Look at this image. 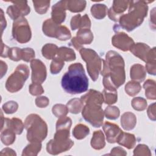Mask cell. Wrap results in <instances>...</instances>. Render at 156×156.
I'll list each match as a JSON object with an SVG mask.
<instances>
[{"label": "cell", "mask_w": 156, "mask_h": 156, "mask_svg": "<svg viewBox=\"0 0 156 156\" xmlns=\"http://www.w3.org/2000/svg\"><path fill=\"white\" fill-rule=\"evenodd\" d=\"M69 129H58L51 140L47 144L46 149L48 153L56 155L69 150L74 144L73 142L69 139Z\"/></svg>", "instance_id": "5b68a950"}, {"label": "cell", "mask_w": 156, "mask_h": 156, "mask_svg": "<svg viewBox=\"0 0 156 156\" xmlns=\"http://www.w3.org/2000/svg\"><path fill=\"white\" fill-rule=\"evenodd\" d=\"M126 93L130 96H135L138 94L141 90V85L140 83L131 81L129 82L125 87Z\"/></svg>", "instance_id": "f546056e"}, {"label": "cell", "mask_w": 156, "mask_h": 156, "mask_svg": "<svg viewBox=\"0 0 156 156\" xmlns=\"http://www.w3.org/2000/svg\"><path fill=\"white\" fill-rule=\"evenodd\" d=\"M129 13L120 17L119 23L127 31H131L141 24L143 18L147 15V8L141 10L145 5L140 4V1H132Z\"/></svg>", "instance_id": "3957f363"}, {"label": "cell", "mask_w": 156, "mask_h": 156, "mask_svg": "<svg viewBox=\"0 0 156 156\" xmlns=\"http://www.w3.org/2000/svg\"><path fill=\"white\" fill-rule=\"evenodd\" d=\"M101 74L104 76L103 83L105 89L116 91V89L125 81L122 57L115 51L108 52Z\"/></svg>", "instance_id": "6da1fadb"}, {"label": "cell", "mask_w": 156, "mask_h": 156, "mask_svg": "<svg viewBox=\"0 0 156 156\" xmlns=\"http://www.w3.org/2000/svg\"><path fill=\"white\" fill-rule=\"evenodd\" d=\"M83 106V103L81 99L74 98L70 100L67 104L68 111L72 113H79Z\"/></svg>", "instance_id": "4316f807"}, {"label": "cell", "mask_w": 156, "mask_h": 156, "mask_svg": "<svg viewBox=\"0 0 156 156\" xmlns=\"http://www.w3.org/2000/svg\"><path fill=\"white\" fill-rule=\"evenodd\" d=\"M130 50L135 55L138 57L143 61L146 62L148 55H146L145 53L148 54L151 49L147 45L144 43H137L133 44Z\"/></svg>", "instance_id": "ac0fdd59"}, {"label": "cell", "mask_w": 156, "mask_h": 156, "mask_svg": "<svg viewBox=\"0 0 156 156\" xmlns=\"http://www.w3.org/2000/svg\"><path fill=\"white\" fill-rule=\"evenodd\" d=\"M135 138L132 134L122 132L117 140V143L128 149H132L135 144Z\"/></svg>", "instance_id": "ffe728a7"}, {"label": "cell", "mask_w": 156, "mask_h": 156, "mask_svg": "<svg viewBox=\"0 0 156 156\" xmlns=\"http://www.w3.org/2000/svg\"><path fill=\"white\" fill-rule=\"evenodd\" d=\"M18 104L14 101L7 102L2 105V109L5 113H13L18 109Z\"/></svg>", "instance_id": "74e56055"}, {"label": "cell", "mask_w": 156, "mask_h": 156, "mask_svg": "<svg viewBox=\"0 0 156 156\" xmlns=\"http://www.w3.org/2000/svg\"><path fill=\"white\" fill-rule=\"evenodd\" d=\"M1 77L2 78V76L5 74L6 71H7V65L5 64V63H4L3 61H1Z\"/></svg>", "instance_id": "f6af8a7d"}, {"label": "cell", "mask_w": 156, "mask_h": 156, "mask_svg": "<svg viewBox=\"0 0 156 156\" xmlns=\"http://www.w3.org/2000/svg\"><path fill=\"white\" fill-rule=\"evenodd\" d=\"M29 74L28 66L26 65H20L17 66L6 81V89L12 93L18 91L23 87L24 83L27 79Z\"/></svg>", "instance_id": "8992f818"}, {"label": "cell", "mask_w": 156, "mask_h": 156, "mask_svg": "<svg viewBox=\"0 0 156 156\" xmlns=\"http://www.w3.org/2000/svg\"><path fill=\"white\" fill-rule=\"evenodd\" d=\"M29 91L32 95L41 94L44 91L41 85L38 83L35 82H33V83L29 86Z\"/></svg>", "instance_id": "ab89813d"}, {"label": "cell", "mask_w": 156, "mask_h": 156, "mask_svg": "<svg viewBox=\"0 0 156 156\" xmlns=\"http://www.w3.org/2000/svg\"><path fill=\"white\" fill-rule=\"evenodd\" d=\"M35 10L40 14L44 13L47 12L49 6V1H33Z\"/></svg>", "instance_id": "e575fe53"}, {"label": "cell", "mask_w": 156, "mask_h": 156, "mask_svg": "<svg viewBox=\"0 0 156 156\" xmlns=\"http://www.w3.org/2000/svg\"><path fill=\"white\" fill-rule=\"evenodd\" d=\"M80 54L82 59L87 62V70L91 79L96 80L101 69L102 60L94 51L90 49L82 48Z\"/></svg>", "instance_id": "52a82bcc"}, {"label": "cell", "mask_w": 156, "mask_h": 156, "mask_svg": "<svg viewBox=\"0 0 156 156\" xmlns=\"http://www.w3.org/2000/svg\"><path fill=\"white\" fill-rule=\"evenodd\" d=\"M58 57L63 60L72 61L75 60L76 55L73 50L66 47H61L57 51Z\"/></svg>", "instance_id": "603a6c76"}, {"label": "cell", "mask_w": 156, "mask_h": 156, "mask_svg": "<svg viewBox=\"0 0 156 156\" xmlns=\"http://www.w3.org/2000/svg\"><path fill=\"white\" fill-rule=\"evenodd\" d=\"M104 96V101L106 104H112L115 103L117 100L116 91H112L104 89L103 94Z\"/></svg>", "instance_id": "4dcf8cb0"}, {"label": "cell", "mask_w": 156, "mask_h": 156, "mask_svg": "<svg viewBox=\"0 0 156 156\" xmlns=\"http://www.w3.org/2000/svg\"><path fill=\"white\" fill-rule=\"evenodd\" d=\"M132 105L135 110H143L146 108L147 103L144 99L140 97L135 98L132 101Z\"/></svg>", "instance_id": "d6a6232c"}, {"label": "cell", "mask_w": 156, "mask_h": 156, "mask_svg": "<svg viewBox=\"0 0 156 156\" xmlns=\"http://www.w3.org/2000/svg\"><path fill=\"white\" fill-rule=\"evenodd\" d=\"M27 138L30 142H41L47 135V125L37 115H30L25 121Z\"/></svg>", "instance_id": "277c9868"}, {"label": "cell", "mask_w": 156, "mask_h": 156, "mask_svg": "<svg viewBox=\"0 0 156 156\" xmlns=\"http://www.w3.org/2000/svg\"><path fill=\"white\" fill-rule=\"evenodd\" d=\"M103 129L106 135L107 141L110 143L116 142L118 137L122 132L118 126L108 122H105L103 126Z\"/></svg>", "instance_id": "9a60e30c"}, {"label": "cell", "mask_w": 156, "mask_h": 156, "mask_svg": "<svg viewBox=\"0 0 156 156\" xmlns=\"http://www.w3.org/2000/svg\"><path fill=\"white\" fill-rule=\"evenodd\" d=\"M35 57V52L32 48H24L21 49V59L29 62Z\"/></svg>", "instance_id": "f35d334b"}, {"label": "cell", "mask_w": 156, "mask_h": 156, "mask_svg": "<svg viewBox=\"0 0 156 156\" xmlns=\"http://www.w3.org/2000/svg\"><path fill=\"white\" fill-rule=\"evenodd\" d=\"M35 103L38 107L40 108H43L48 105V104H49V100L45 96L38 97L35 99Z\"/></svg>", "instance_id": "b9f144b4"}, {"label": "cell", "mask_w": 156, "mask_h": 156, "mask_svg": "<svg viewBox=\"0 0 156 156\" xmlns=\"http://www.w3.org/2000/svg\"><path fill=\"white\" fill-rule=\"evenodd\" d=\"M0 155H16V153L12 149H10L9 147H6V148H5V149H4L3 150L1 151Z\"/></svg>", "instance_id": "ee69618b"}, {"label": "cell", "mask_w": 156, "mask_h": 156, "mask_svg": "<svg viewBox=\"0 0 156 156\" xmlns=\"http://www.w3.org/2000/svg\"><path fill=\"white\" fill-rule=\"evenodd\" d=\"M58 51L57 46L53 44H46L43 47V55L47 59H52L55 56Z\"/></svg>", "instance_id": "f1b7e54d"}, {"label": "cell", "mask_w": 156, "mask_h": 156, "mask_svg": "<svg viewBox=\"0 0 156 156\" xmlns=\"http://www.w3.org/2000/svg\"><path fill=\"white\" fill-rule=\"evenodd\" d=\"M12 1L14 5L9 6L7 10L9 16L13 20H16L21 15H26L30 12V8L27 5V1Z\"/></svg>", "instance_id": "8fae6325"}, {"label": "cell", "mask_w": 156, "mask_h": 156, "mask_svg": "<svg viewBox=\"0 0 156 156\" xmlns=\"http://www.w3.org/2000/svg\"><path fill=\"white\" fill-rule=\"evenodd\" d=\"M89 132L90 130L88 127H87L86 126L83 124H79L75 127L73 133L76 138L78 140H81L82 138H84L87 135H88Z\"/></svg>", "instance_id": "83f0119b"}, {"label": "cell", "mask_w": 156, "mask_h": 156, "mask_svg": "<svg viewBox=\"0 0 156 156\" xmlns=\"http://www.w3.org/2000/svg\"><path fill=\"white\" fill-rule=\"evenodd\" d=\"M107 11V7L104 4H95L91 9L92 15L97 19H102L106 15Z\"/></svg>", "instance_id": "484cf974"}, {"label": "cell", "mask_w": 156, "mask_h": 156, "mask_svg": "<svg viewBox=\"0 0 156 156\" xmlns=\"http://www.w3.org/2000/svg\"><path fill=\"white\" fill-rule=\"evenodd\" d=\"M8 57L12 60L18 61L21 59V49L18 48H10L8 52Z\"/></svg>", "instance_id": "8d00e7d4"}, {"label": "cell", "mask_w": 156, "mask_h": 156, "mask_svg": "<svg viewBox=\"0 0 156 156\" xmlns=\"http://www.w3.org/2000/svg\"><path fill=\"white\" fill-rule=\"evenodd\" d=\"M30 66L32 70V82L38 83H43L46 77V69L44 65L39 60H34L31 62Z\"/></svg>", "instance_id": "7c38bea8"}, {"label": "cell", "mask_w": 156, "mask_h": 156, "mask_svg": "<svg viewBox=\"0 0 156 156\" xmlns=\"http://www.w3.org/2000/svg\"><path fill=\"white\" fill-rule=\"evenodd\" d=\"M121 126L126 130H130L134 128L136 124V117L133 113L130 112L124 113L121 119Z\"/></svg>", "instance_id": "d6986e66"}, {"label": "cell", "mask_w": 156, "mask_h": 156, "mask_svg": "<svg viewBox=\"0 0 156 156\" xmlns=\"http://www.w3.org/2000/svg\"><path fill=\"white\" fill-rule=\"evenodd\" d=\"M127 153L126 151L122 149L121 147H115L111 151L110 155H126Z\"/></svg>", "instance_id": "7bdbcfd3"}, {"label": "cell", "mask_w": 156, "mask_h": 156, "mask_svg": "<svg viewBox=\"0 0 156 156\" xmlns=\"http://www.w3.org/2000/svg\"><path fill=\"white\" fill-rule=\"evenodd\" d=\"M66 1H60L52 7V20L57 23H62L65 21V9L66 8Z\"/></svg>", "instance_id": "2e32d148"}, {"label": "cell", "mask_w": 156, "mask_h": 156, "mask_svg": "<svg viewBox=\"0 0 156 156\" xmlns=\"http://www.w3.org/2000/svg\"><path fill=\"white\" fill-rule=\"evenodd\" d=\"M12 35L20 43H26L31 37V32L27 20L23 17L19 18L13 24Z\"/></svg>", "instance_id": "30bf717a"}, {"label": "cell", "mask_w": 156, "mask_h": 156, "mask_svg": "<svg viewBox=\"0 0 156 156\" xmlns=\"http://www.w3.org/2000/svg\"><path fill=\"white\" fill-rule=\"evenodd\" d=\"M64 66V62L63 60L59 57L55 58L51 63V72L52 74H57L62 69V67Z\"/></svg>", "instance_id": "1f68e13d"}, {"label": "cell", "mask_w": 156, "mask_h": 156, "mask_svg": "<svg viewBox=\"0 0 156 156\" xmlns=\"http://www.w3.org/2000/svg\"><path fill=\"white\" fill-rule=\"evenodd\" d=\"M112 42L113 46L124 51L130 49L134 44L132 38L122 32L116 34L114 35L112 38Z\"/></svg>", "instance_id": "4fadbf2b"}, {"label": "cell", "mask_w": 156, "mask_h": 156, "mask_svg": "<svg viewBox=\"0 0 156 156\" xmlns=\"http://www.w3.org/2000/svg\"><path fill=\"white\" fill-rule=\"evenodd\" d=\"M1 140L5 145L12 144L15 140V133L9 128H4V130H1Z\"/></svg>", "instance_id": "cb8c5ba5"}, {"label": "cell", "mask_w": 156, "mask_h": 156, "mask_svg": "<svg viewBox=\"0 0 156 156\" xmlns=\"http://www.w3.org/2000/svg\"><path fill=\"white\" fill-rule=\"evenodd\" d=\"M41 147V142H31L24 149L22 155H37Z\"/></svg>", "instance_id": "d4e9b609"}, {"label": "cell", "mask_w": 156, "mask_h": 156, "mask_svg": "<svg viewBox=\"0 0 156 156\" xmlns=\"http://www.w3.org/2000/svg\"><path fill=\"white\" fill-rule=\"evenodd\" d=\"M83 118L95 127H99L102 124L104 112L101 105L87 103L82 110Z\"/></svg>", "instance_id": "ba28073f"}, {"label": "cell", "mask_w": 156, "mask_h": 156, "mask_svg": "<svg viewBox=\"0 0 156 156\" xmlns=\"http://www.w3.org/2000/svg\"><path fill=\"white\" fill-rule=\"evenodd\" d=\"M61 84L63 89L71 94L85 92L88 87V79L82 64L76 63L71 65L63 76Z\"/></svg>", "instance_id": "7a4b0ae2"}, {"label": "cell", "mask_w": 156, "mask_h": 156, "mask_svg": "<svg viewBox=\"0 0 156 156\" xmlns=\"http://www.w3.org/2000/svg\"><path fill=\"white\" fill-rule=\"evenodd\" d=\"M2 121L1 129L4 127V128H9L12 130L16 134H21L23 132L24 125L21 121V120L18 118H5L4 121Z\"/></svg>", "instance_id": "e0dca14e"}, {"label": "cell", "mask_w": 156, "mask_h": 156, "mask_svg": "<svg viewBox=\"0 0 156 156\" xmlns=\"http://www.w3.org/2000/svg\"><path fill=\"white\" fill-rule=\"evenodd\" d=\"M68 112V108L62 104H56L52 108L53 113L58 118H61L65 116Z\"/></svg>", "instance_id": "836d02e7"}, {"label": "cell", "mask_w": 156, "mask_h": 156, "mask_svg": "<svg viewBox=\"0 0 156 156\" xmlns=\"http://www.w3.org/2000/svg\"><path fill=\"white\" fill-rule=\"evenodd\" d=\"M91 144L92 147L95 149H101L105 146L104 136L101 130L95 131L93 133V136L91 139Z\"/></svg>", "instance_id": "44dd1931"}, {"label": "cell", "mask_w": 156, "mask_h": 156, "mask_svg": "<svg viewBox=\"0 0 156 156\" xmlns=\"http://www.w3.org/2000/svg\"><path fill=\"white\" fill-rule=\"evenodd\" d=\"M105 115L107 118L110 119H115L119 115V110L116 107H108L105 110Z\"/></svg>", "instance_id": "d590c367"}, {"label": "cell", "mask_w": 156, "mask_h": 156, "mask_svg": "<svg viewBox=\"0 0 156 156\" xmlns=\"http://www.w3.org/2000/svg\"><path fill=\"white\" fill-rule=\"evenodd\" d=\"M1 30H2V34L3 30L6 27V21H5V19L4 18L3 11L2 10V9H1Z\"/></svg>", "instance_id": "bcb514c9"}, {"label": "cell", "mask_w": 156, "mask_h": 156, "mask_svg": "<svg viewBox=\"0 0 156 156\" xmlns=\"http://www.w3.org/2000/svg\"><path fill=\"white\" fill-rule=\"evenodd\" d=\"M81 16L77 15L72 18L71 21V27L73 30H76L77 28L80 27L82 24V19H80Z\"/></svg>", "instance_id": "60d3db41"}, {"label": "cell", "mask_w": 156, "mask_h": 156, "mask_svg": "<svg viewBox=\"0 0 156 156\" xmlns=\"http://www.w3.org/2000/svg\"><path fill=\"white\" fill-rule=\"evenodd\" d=\"M43 31L46 35L55 37L60 40H66L71 37V33L65 26H58L51 19L43 23Z\"/></svg>", "instance_id": "9c48e42d"}, {"label": "cell", "mask_w": 156, "mask_h": 156, "mask_svg": "<svg viewBox=\"0 0 156 156\" xmlns=\"http://www.w3.org/2000/svg\"><path fill=\"white\" fill-rule=\"evenodd\" d=\"M93 38V35L90 29H81L77 33V37L72 39L73 45L79 49L82 44H90Z\"/></svg>", "instance_id": "5bb4252c"}, {"label": "cell", "mask_w": 156, "mask_h": 156, "mask_svg": "<svg viewBox=\"0 0 156 156\" xmlns=\"http://www.w3.org/2000/svg\"><path fill=\"white\" fill-rule=\"evenodd\" d=\"M145 70L144 67L140 65H134L131 68L130 77L131 79L138 81H143L145 78Z\"/></svg>", "instance_id": "7402d4cb"}]
</instances>
